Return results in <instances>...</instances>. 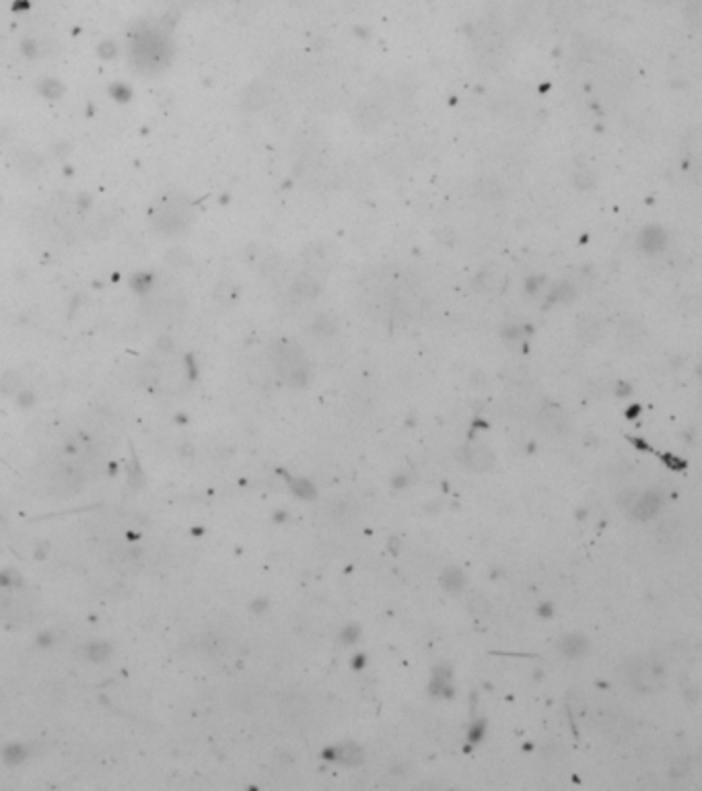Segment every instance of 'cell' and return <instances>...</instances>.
I'll use <instances>...</instances> for the list:
<instances>
[{
  "mask_svg": "<svg viewBox=\"0 0 702 791\" xmlns=\"http://www.w3.org/2000/svg\"><path fill=\"white\" fill-rule=\"evenodd\" d=\"M628 682L635 691L639 693H659L665 684V674L661 670V665L651 664V662H635L630 664L628 672Z\"/></svg>",
  "mask_w": 702,
  "mask_h": 791,
  "instance_id": "obj_1",
  "label": "cell"
},
{
  "mask_svg": "<svg viewBox=\"0 0 702 791\" xmlns=\"http://www.w3.org/2000/svg\"><path fill=\"white\" fill-rule=\"evenodd\" d=\"M459 458L474 472H486L494 466V453L484 445H465L459 451Z\"/></svg>",
  "mask_w": 702,
  "mask_h": 791,
  "instance_id": "obj_2",
  "label": "cell"
},
{
  "mask_svg": "<svg viewBox=\"0 0 702 791\" xmlns=\"http://www.w3.org/2000/svg\"><path fill=\"white\" fill-rule=\"evenodd\" d=\"M661 505H663V497H661V493L651 491V493L642 495L639 501H635V503L630 505V515H633V519L647 521V519H651V517L661 509Z\"/></svg>",
  "mask_w": 702,
  "mask_h": 791,
  "instance_id": "obj_3",
  "label": "cell"
},
{
  "mask_svg": "<svg viewBox=\"0 0 702 791\" xmlns=\"http://www.w3.org/2000/svg\"><path fill=\"white\" fill-rule=\"evenodd\" d=\"M540 425L542 429H546L548 433H564L567 427H569V420L564 416V412L556 406H544L540 412Z\"/></svg>",
  "mask_w": 702,
  "mask_h": 791,
  "instance_id": "obj_4",
  "label": "cell"
},
{
  "mask_svg": "<svg viewBox=\"0 0 702 791\" xmlns=\"http://www.w3.org/2000/svg\"><path fill=\"white\" fill-rule=\"evenodd\" d=\"M587 651V639H583L581 634H571L562 641V653L567 658H579Z\"/></svg>",
  "mask_w": 702,
  "mask_h": 791,
  "instance_id": "obj_5",
  "label": "cell"
},
{
  "mask_svg": "<svg viewBox=\"0 0 702 791\" xmlns=\"http://www.w3.org/2000/svg\"><path fill=\"white\" fill-rule=\"evenodd\" d=\"M463 573L459 569H447L441 575V585L447 590V592H459L463 587Z\"/></svg>",
  "mask_w": 702,
  "mask_h": 791,
  "instance_id": "obj_6",
  "label": "cell"
},
{
  "mask_svg": "<svg viewBox=\"0 0 702 791\" xmlns=\"http://www.w3.org/2000/svg\"><path fill=\"white\" fill-rule=\"evenodd\" d=\"M361 759H363V752L357 746H352V744H344L338 750V760H342L346 764H357V762H361Z\"/></svg>",
  "mask_w": 702,
  "mask_h": 791,
  "instance_id": "obj_7",
  "label": "cell"
},
{
  "mask_svg": "<svg viewBox=\"0 0 702 791\" xmlns=\"http://www.w3.org/2000/svg\"><path fill=\"white\" fill-rule=\"evenodd\" d=\"M468 608H470V612H476V614H484V612H489L490 610V604L489 600L482 596V594H472L470 596V600H468Z\"/></svg>",
  "mask_w": 702,
  "mask_h": 791,
  "instance_id": "obj_8",
  "label": "cell"
},
{
  "mask_svg": "<svg viewBox=\"0 0 702 791\" xmlns=\"http://www.w3.org/2000/svg\"><path fill=\"white\" fill-rule=\"evenodd\" d=\"M295 491H297V495H301V497H313V495H315L313 486H311L309 482H305V480L297 482V484H295Z\"/></svg>",
  "mask_w": 702,
  "mask_h": 791,
  "instance_id": "obj_9",
  "label": "cell"
},
{
  "mask_svg": "<svg viewBox=\"0 0 702 791\" xmlns=\"http://www.w3.org/2000/svg\"><path fill=\"white\" fill-rule=\"evenodd\" d=\"M635 493H637V491H626V493H622L624 497H618V503L630 507L635 501H637V495H635Z\"/></svg>",
  "mask_w": 702,
  "mask_h": 791,
  "instance_id": "obj_10",
  "label": "cell"
},
{
  "mask_svg": "<svg viewBox=\"0 0 702 791\" xmlns=\"http://www.w3.org/2000/svg\"><path fill=\"white\" fill-rule=\"evenodd\" d=\"M357 634H359V631H357V629H348L346 633L342 634V641H344V643H348V641H352V639H355Z\"/></svg>",
  "mask_w": 702,
  "mask_h": 791,
  "instance_id": "obj_11",
  "label": "cell"
}]
</instances>
